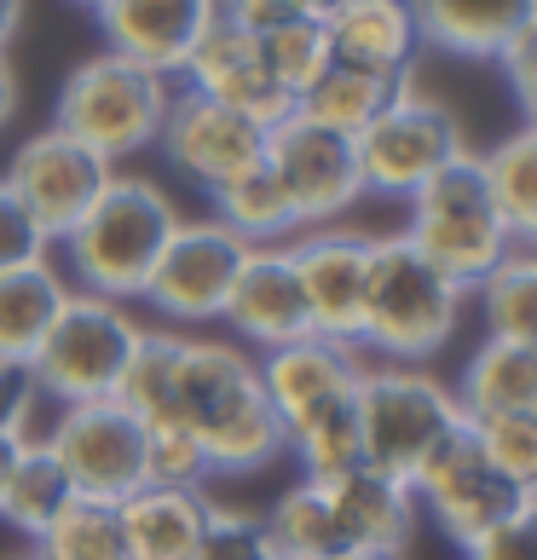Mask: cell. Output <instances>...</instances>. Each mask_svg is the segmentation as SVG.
<instances>
[{"mask_svg":"<svg viewBox=\"0 0 537 560\" xmlns=\"http://www.w3.org/2000/svg\"><path fill=\"white\" fill-rule=\"evenodd\" d=\"M174 422L197 433L214 480H249V474H266L283 456V422L266 405L260 370L237 341L179 336Z\"/></svg>","mask_w":537,"mask_h":560,"instance_id":"obj_1","label":"cell"},{"mask_svg":"<svg viewBox=\"0 0 537 560\" xmlns=\"http://www.w3.org/2000/svg\"><path fill=\"white\" fill-rule=\"evenodd\" d=\"M185 214L174 209V197L151 179L116 174L105 185V197L75 220V232L65 237V266L75 272L81 295H105V301H144L162 248H168L174 225Z\"/></svg>","mask_w":537,"mask_h":560,"instance_id":"obj_2","label":"cell"},{"mask_svg":"<svg viewBox=\"0 0 537 560\" xmlns=\"http://www.w3.org/2000/svg\"><path fill=\"white\" fill-rule=\"evenodd\" d=\"M468 306V289L451 283L399 237H370V278H364V336L359 352L382 364H428Z\"/></svg>","mask_w":537,"mask_h":560,"instance_id":"obj_3","label":"cell"},{"mask_svg":"<svg viewBox=\"0 0 537 560\" xmlns=\"http://www.w3.org/2000/svg\"><path fill=\"white\" fill-rule=\"evenodd\" d=\"M468 428L457 393H451L428 364H364L359 376V440H364V468L417 480L445 440Z\"/></svg>","mask_w":537,"mask_h":560,"instance_id":"obj_4","label":"cell"},{"mask_svg":"<svg viewBox=\"0 0 537 560\" xmlns=\"http://www.w3.org/2000/svg\"><path fill=\"white\" fill-rule=\"evenodd\" d=\"M168 75L133 65L121 52H93L65 75L52 105V128H65L70 139H81L87 151H98L105 162L139 156L151 151L162 133V116H168Z\"/></svg>","mask_w":537,"mask_h":560,"instance_id":"obj_5","label":"cell"},{"mask_svg":"<svg viewBox=\"0 0 537 560\" xmlns=\"http://www.w3.org/2000/svg\"><path fill=\"white\" fill-rule=\"evenodd\" d=\"M405 243L463 289H474L514 248L503 220H498V202H491L486 168H480L474 151H463L451 168H440L417 197H410Z\"/></svg>","mask_w":537,"mask_h":560,"instance_id":"obj_6","label":"cell"},{"mask_svg":"<svg viewBox=\"0 0 537 560\" xmlns=\"http://www.w3.org/2000/svg\"><path fill=\"white\" fill-rule=\"evenodd\" d=\"M139 329L144 324L121 301L70 289V301L58 306L52 329L40 336L35 359H30L35 393L40 399H58V410L65 405H93V399H116L121 370H128L133 347H139Z\"/></svg>","mask_w":537,"mask_h":560,"instance_id":"obj_7","label":"cell"},{"mask_svg":"<svg viewBox=\"0 0 537 560\" xmlns=\"http://www.w3.org/2000/svg\"><path fill=\"white\" fill-rule=\"evenodd\" d=\"M353 151H359L364 197L410 202L433 174L451 168V162L468 151V139H463L457 110L440 105V98H428V93H417L405 81V88L387 98V110L353 139Z\"/></svg>","mask_w":537,"mask_h":560,"instance_id":"obj_8","label":"cell"},{"mask_svg":"<svg viewBox=\"0 0 537 560\" xmlns=\"http://www.w3.org/2000/svg\"><path fill=\"white\" fill-rule=\"evenodd\" d=\"M40 445H47L52 463L65 468L75 497L121 503V497H133L144 486V422L116 399L65 405Z\"/></svg>","mask_w":537,"mask_h":560,"instance_id":"obj_9","label":"cell"},{"mask_svg":"<svg viewBox=\"0 0 537 560\" xmlns=\"http://www.w3.org/2000/svg\"><path fill=\"white\" fill-rule=\"evenodd\" d=\"M266 168L283 185V197H289V209H295L301 225H336L364 197L353 139L318 128L301 110H289L283 121L266 128Z\"/></svg>","mask_w":537,"mask_h":560,"instance_id":"obj_10","label":"cell"},{"mask_svg":"<svg viewBox=\"0 0 537 560\" xmlns=\"http://www.w3.org/2000/svg\"><path fill=\"white\" fill-rule=\"evenodd\" d=\"M110 179H116V162L87 151L65 128H47V133H30L12 151L7 191L30 209V220L47 232V243H65L75 232V220L105 197Z\"/></svg>","mask_w":537,"mask_h":560,"instance_id":"obj_11","label":"cell"},{"mask_svg":"<svg viewBox=\"0 0 537 560\" xmlns=\"http://www.w3.org/2000/svg\"><path fill=\"white\" fill-rule=\"evenodd\" d=\"M249 260V243L209 214V220H179L168 248H162L151 283H144V301H151L156 318L168 324H209L225 313L232 301V283Z\"/></svg>","mask_w":537,"mask_h":560,"instance_id":"obj_12","label":"cell"},{"mask_svg":"<svg viewBox=\"0 0 537 560\" xmlns=\"http://www.w3.org/2000/svg\"><path fill=\"white\" fill-rule=\"evenodd\" d=\"M410 491H417V514H428L457 549L474 544L486 526L509 521L514 509H526V491L486 463V451L474 445L468 428L428 456L417 468V480H410Z\"/></svg>","mask_w":537,"mask_h":560,"instance_id":"obj_13","label":"cell"},{"mask_svg":"<svg viewBox=\"0 0 537 560\" xmlns=\"http://www.w3.org/2000/svg\"><path fill=\"white\" fill-rule=\"evenodd\" d=\"M289 260H295L301 295L313 336L359 347L364 336V278H370V237L347 232V225H306L289 237Z\"/></svg>","mask_w":537,"mask_h":560,"instance_id":"obj_14","label":"cell"},{"mask_svg":"<svg viewBox=\"0 0 537 560\" xmlns=\"http://www.w3.org/2000/svg\"><path fill=\"white\" fill-rule=\"evenodd\" d=\"M156 151L168 156L174 174H185L191 185H202V191H214V185H225L232 174L255 168V162L266 156V128L185 88V93L168 98Z\"/></svg>","mask_w":537,"mask_h":560,"instance_id":"obj_15","label":"cell"},{"mask_svg":"<svg viewBox=\"0 0 537 560\" xmlns=\"http://www.w3.org/2000/svg\"><path fill=\"white\" fill-rule=\"evenodd\" d=\"M260 370V387H266V405L278 410L283 433L318 417V410L341 405L359 393V376H364V359L359 347H341V341H324V336H301L289 347H272L255 359Z\"/></svg>","mask_w":537,"mask_h":560,"instance_id":"obj_16","label":"cell"},{"mask_svg":"<svg viewBox=\"0 0 537 560\" xmlns=\"http://www.w3.org/2000/svg\"><path fill=\"white\" fill-rule=\"evenodd\" d=\"M93 18L110 52L156 75H179L191 47L220 18V0H98Z\"/></svg>","mask_w":537,"mask_h":560,"instance_id":"obj_17","label":"cell"},{"mask_svg":"<svg viewBox=\"0 0 537 560\" xmlns=\"http://www.w3.org/2000/svg\"><path fill=\"white\" fill-rule=\"evenodd\" d=\"M179 75H185V88H191V93H202V98H214V105H225V110L260 121V128H272V121H283L289 110H295L272 88V75H266L260 40L249 30L225 24V18L209 24V35L191 47V58H185Z\"/></svg>","mask_w":537,"mask_h":560,"instance_id":"obj_18","label":"cell"},{"mask_svg":"<svg viewBox=\"0 0 537 560\" xmlns=\"http://www.w3.org/2000/svg\"><path fill=\"white\" fill-rule=\"evenodd\" d=\"M220 318L260 352L313 336V318H306V295H301L295 260H289V243L249 248V260H243V272L232 283V301H225Z\"/></svg>","mask_w":537,"mask_h":560,"instance_id":"obj_19","label":"cell"},{"mask_svg":"<svg viewBox=\"0 0 537 560\" xmlns=\"http://www.w3.org/2000/svg\"><path fill=\"white\" fill-rule=\"evenodd\" d=\"M324 40H329V65L382 81H410V65L422 52L410 0H347L324 18Z\"/></svg>","mask_w":537,"mask_h":560,"instance_id":"obj_20","label":"cell"},{"mask_svg":"<svg viewBox=\"0 0 537 560\" xmlns=\"http://www.w3.org/2000/svg\"><path fill=\"white\" fill-rule=\"evenodd\" d=\"M336 526L347 532L353 549H382V555H405L410 537H417V491L394 474H376V468H347L336 480H318Z\"/></svg>","mask_w":537,"mask_h":560,"instance_id":"obj_21","label":"cell"},{"mask_svg":"<svg viewBox=\"0 0 537 560\" xmlns=\"http://www.w3.org/2000/svg\"><path fill=\"white\" fill-rule=\"evenodd\" d=\"M214 497L185 486H139L116 503L121 555L128 560H191L202 532H209Z\"/></svg>","mask_w":537,"mask_h":560,"instance_id":"obj_22","label":"cell"},{"mask_svg":"<svg viewBox=\"0 0 537 560\" xmlns=\"http://www.w3.org/2000/svg\"><path fill=\"white\" fill-rule=\"evenodd\" d=\"M422 30V47H440L451 58H498L537 24V0H410Z\"/></svg>","mask_w":537,"mask_h":560,"instance_id":"obj_23","label":"cell"},{"mask_svg":"<svg viewBox=\"0 0 537 560\" xmlns=\"http://www.w3.org/2000/svg\"><path fill=\"white\" fill-rule=\"evenodd\" d=\"M468 422L480 417H537V341H498L463 364V382L451 387Z\"/></svg>","mask_w":537,"mask_h":560,"instance_id":"obj_24","label":"cell"},{"mask_svg":"<svg viewBox=\"0 0 537 560\" xmlns=\"http://www.w3.org/2000/svg\"><path fill=\"white\" fill-rule=\"evenodd\" d=\"M65 301H70V283L52 260L0 272V364H30Z\"/></svg>","mask_w":537,"mask_h":560,"instance_id":"obj_25","label":"cell"},{"mask_svg":"<svg viewBox=\"0 0 537 560\" xmlns=\"http://www.w3.org/2000/svg\"><path fill=\"white\" fill-rule=\"evenodd\" d=\"M209 202H214V220L225 225V232H237L249 248H272V243H289L301 232L283 185L272 179V168H266V156L255 162V168L232 174L225 185H214Z\"/></svg>","mask_w":537,"mask_h":560,"instance_id":"obj_26","label":"cell"},{"mask_svg":"<svg viewBox=\"0 0 537 560\" xmlns=\"http://www.w3.org/2000/svg\"><path fill=\"white\" fill-rule=\"evenodd\" d=\"M491 202L514 248H537V121H526L521 133H509L498 151L480 156Z\"/></svg>","mask_w":537,"mask_h":560,"instance_id":"obj_27","label":"cell"},{"mask_svg":"<svg viewBox=\"0 0 537 560\" xmlns=\"http://www.w3.org/2000/svg\"><path fill=\"white\" fill-rule=\"evenodd\" d=\"M260 526H266V544H272L278 560H336V555L353 549L347 532L336 526V514H329L318 480L289 486L278 503L260 514Z\"/></svg>","mask_w":537,"mask_h":560,"instance_id":"obj_28","label":"cell"},{"mask_svg":"<svg viewBox=\"0 0 537 560\" xmlns=\"http://www.w3.org/2000/svg\"><path fill=\"white\" fill-rule=\"evenodd\" d=\"M468 295L498 341H537V248H509Z\"/></svg>","mask_w":537,"mask_h":560,"instance_id":"obj_29","label":"cell"},{"mask_svg":"<svg viewBox=\"0 0 537 560\" xmlns=\"http://www.w3.org/2000/svg\"><path fill=\"white\" fill-rule=\"evenodd\" d=\"M399 88H405V81H382V75H364V70L329 65V70L313 81V93H306L295 110H301L306 121H318V128H329V133L359 139L370 121L387 110V98H394Z\"/></svg>","mask_w":537,"mask_h":560,"instance_id":"obj_30","label":"cell"},{"mask_svg":"<svg viewBox=\"0 0 537 560\" xmlns=\"http://www.w3.org/2000/svg\"><path fill=\"white\" fill-rule=\"evenodd\" d=\"M283 456L301 463V480H336V474L364 463V440H359V393L341 405L318 410L283 433Z\"/></svg>","mask_w":537,"mask_h":560,"instance_id":"obj_31","label":"cell"},{"mask_svg":"<svg viewBox=\"0 0 537 560\" xmlns=\"http://www.w3.org/2000/svg\"><path fill=\"white\" fill-rule=\"evenodd\" d=\"M174 359H179V329H139V347L121 370L116 405H128L144 428L174 422Z\"/></svg>","mask_w":537,"mask_h":560,"instance_id":"obj_32","label":"cell"},{"mask_svg":"<svg viewBox=\"0 0 537 560\" xmlns=\"http://www.w3.org/2000/svg\"><path fill=\"white\" fill-rule=\"evenodd\" d=\"M70 480H65V468L52 463V451L40 445V440H30L24 445V463H17V474H12V486H7V497H0V521L7 526H17L35 544L40 532L52 526V514L70 503Z\"/></svg>","mask_w":537,"mask_h":560,"instance_id":"obj_33","label":"cell"},{"mask_svg":"<svg viewBox=\"0 0 537 560\" xmlns=\"http://www.w3.org/2000/svg\"><path fill=\"white\" fill-rule=\"evenodd\" d=\"M40 560H128L121 555V526L116 503H93V497H70L52 514V526L35 537Z\"/></svg>","mask_w":537,"mask_h":560,"instance_id":"obj_34","label":"cell"},{"mask_svg":"<svg viewBox=\"0 0 537 560\" xmlns=\"http://www.w3.org/2000/svg\"><path fill=\"white\" fill-rule=\"evenodd\" d=\"M255 40H260L266 75H272V88L289 98V105H301V98L313 93V81L329 70V40H324V24H313V18L278 24V30H266Z\"/></svg>","mask_w":537,"mask_h":560,"instance_id":"obj_35","label":"cell"},{"mask_svg":"<svg viewBox=\"0 0 537 560\" xmlns=\"http://www.w3.org/2000/svg\"><path fill=\"white\" fill-rule=\"evenodd\" d=\"M214 468L202 456L197 433L179 422L144 428V486H185V491H209Z\"/></svg>","mask_w":537,"mask_h":560,"instance_id":"obj_36","label":"cell"},{"mask_svg":"<svg viewBox=\"0 0 537 560\" xmlns=\"http://www.w3.org/2000/svg\"><path fill=\"white\" fill-rule=\"evenodd\" d=\"M468 433L503 480H514L521 491L537 486V417H480L468 422Z\"/></svg>","mask_w":537,"mask_h":560,"instance_id":"obj_37","label":"cell"},{"mask_svg":"<svg viewBox=\"0 0 537 560\" xmlns=\"http://www.w3.org/2000/svg\"><path fill=\"white\" fill-rule=\"evenodd\" d=\"M191 560H278V555H272V544H266L260 514H243L232 503H214L209 532H202V544H197Z\"/></svg>","mask_w":537,"mask_h":560,"instance_id":"obj_38","label":"cell"},{"mask_svg":"<svg viewBox=\"0 0 537 560\" xmlns=\"http://www.w3.org/2000/svg\"><path fill=\"white\" fill-rule=\"evenodd\" d=\"M47 232L30 220V209L7 191V179H0V272H17V266H35L47 260Z\"/></svg>","mask_w":537,"mask_h":560,"instance_id":"obj_39","label":"cell"},{"mask_svg":"<svg viewBox=\"0 0 537 560\" xmlns=\"http://www.w3.org/2000/svg\"><path fill=\"white\" fill-rule=\"evenodd\" d=\"M468 560H537V509H514L509 521L486 526L474 544H463Z\"/></svg>","mask_w":537,"mask_h":560,"instance_id":"obj_40","label":"cell"},{"mask_svg":"<svg viewBox=\"0 0 537 560\" xmlns=\"http://www.w3.org/2000/svg\"><path fill=\"white\" fill-rule=\"evenodd\" d=\"M503 75H509V93H514V105L526 110V121H537V24L514 40V47L498 58Z\"/></svg>","mask_w":537,"mask_h":560,"instance_id":"obj_41","label":"cell"},{"mask_svg":"<svg viewBox=\"0 0 537 560\" xmlns=\"http://www.w3.org/2000/svg\"><path fill=\"white\" fill-rule=\"evenodd\" d=\"M35 376L30 364H0V433H30V410H35Z\"/></svg>","mask_w":537,"mask_h":560,"instance_id":"obj_42","label":"cell"},{"mask_svg":"<svg viewBox=\"0 0 537 560\" xmlns=\"http://www.w3.org/2000/svg\"><path fill=\"white\" fill-rule=\"evenodd\" d=\"M220 18H225V24H237V30H249V35H266L278 24H295L301 7H295V0H220Z\"/></svg>","mask_w":537,"mask_h":560,"instance_id":"obj_43","label":"cell"},{"mask_svg":"<svg viewBox=\"0 0 537 560\" xmlns=\"http://www.w3.org/2000/svg\"><path fill=\"white\" fill-rule=\"evenodd\" d=\"M24 445H30V433H0V497H7L17 463H24Z\"/></svg>","mask_w":537,"mask_h":560,"instance_id":"obj_44","label":"cell"},{"mask_svg":"<svg viewBox=\"0 0 537 560\" xmlns=\"http://www.w3.org/2000/svg\"><path fill=\"white\" fill-rule=\"evenodd\" d=\"M17 116V75H12V58L0 52V128Z\"/></svg>","mask_w":537,"mask_h":560,"instance_id":"obj_45","label":"cell"},{"mask_svg":"<svg viewBox=\"0 0 537 560\" xmlns=\"http://www.w3.org/2000/svg\"><path fill=\"white\" fill-rule=\"evenodd\" d=\"M17 24H24V0H0V52L12 47V35Z\"/></svg>","mask_w":537,"mask_h":560,"instance_id":"obj_46","label":"cell"},{"mask_svg":"<svg viewBox=\"0 0 537 560\" xmlns=\"http://www.w3.org/2000/svg\"><path fill=\"white\" fill-rule=\"evenodd\" d=\"M295 7H301V18H313V24H324V18L336 12V7H347V0H295Z\"/></svg>","mask_w":537,"mask_h":560,"instance_id":"obj_47","label":"cell"},{"mask_svg":"<svg viewBox=\"0 0 537 560\" xmlns=\"http://www.w3.org/2000/svg\"><path fill=\"white\" fill-rule=\"evenodd\" d=\"M336 560H405V555H382V549H347V555H336Z\"/></svg>","mask_w":537,"mask_h":560,"instance_id":"obj_48","label":"cell"},{"mask_svg":"<svg viewBox=\"0 0 537 560\" xmlns=\"http://www.w3.org/2000/svg\"><path fill=\"white\" fill-rule=\"evenodd\" d=\"M526 503H532V509H537V486H532V491H526Z\"/></svg>","mask_w":537,"mask_h":560,"instance_id":"obj_49","label":"cell"},{"mask_svg":"<svg viewBox=\"0 0 537 560\" xmlns=\"http://www.w3.org/2000/svg\"><path fill=\"white\" fill-rule=\"evenodd\" d=\"M75 7H98V0H75Z\"/></svg>","mask_w":537,"mask_h":560,"instance_id":"obj_50","label":"cell"},{"mask_svg":"<svg viewBox=\"0 0 537 560\" xmlns=\"http://www.w3.org/2000/svg\"><path fill=\"white\" fill-rule=\"evenodd\" d=\"M24 560H40V555H24Z\"/></svg>","mask_w":537,"mask_h":560,"instance_id":"obj_51","label":"cell"}]
</instances>
